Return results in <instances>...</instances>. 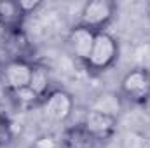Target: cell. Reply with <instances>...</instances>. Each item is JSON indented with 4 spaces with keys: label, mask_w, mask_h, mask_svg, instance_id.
<instances>
[{
    "label": "cell",
    "mask_w": 150,
    "mask_h": 148,
    "mask_svg": "<svg viewBox=\"0 0 150 148\" xmlns=\"http://www.w3.org/2000/svg\"><path fill=\"white\" fill-rule=\"evenodd\" d=\"M119 52H120V47H119L117 38L112 33H108L107 30L98 32L94 38L93 51L84 65L87 72L91 73H103L115 65V61L119 59Z\"/></svg>",
    "instance_id": "obj_1"
},
{
    "label": "cell",
    "mask_w": 150,
    "mask_h": 148,
    "mask_svg": "<svg viewBox=\"0 0 150 148\" xmlns=\"http://www.w3.org/2000/svg\"><path fill=\"white\" fill-rule=\"evenodd\" d=\"M120 96L133 105L143 106L150 101V70L133 68L120 80Z\"/></svg>",
    "instance_id": "obj_2"
},
{
    "label": "cell",
    "mask_w": 150,
    "mask_h": 148,
    "mask_svg": "<svg viewBox=\"0 0 150 148\" xmlns=\"http://www.w3.org/2000/svg\"><path fill=\"white\" fill-rule=\"evenodd\" d=\"M115 4L112 0H89L84 4L79 18V25L93 30V32H105L115 16Z\"/></svg>",
    "instance_id": "obj_3"
},
{
    "label": "cell",
    "mask_w": 150,
    "mask_h": 148,
    "mask_svg": "<svg viewBox=\"0 0 150 148\" xmlns=\"http://www.w3.org/2000/svg\"><path fill=\"white\" fill-rule=\"evenodd\" d=\"M75 108L74 96L63 89H54L49 91L42 101V111L44 117L54 124H63L67 122Z\"/></svg>",
    "instance_id": "obj_4"
},
{
    "label": "cell",
    "mask_w": 150,
    "mask_h": 148,
    "mask_svg": "<svg viewBox=\"0 0 150 148\" xmlns=\"http://www.w3.org/2000/svg\"><path fill=\"white\" fill-rule=\"evenodd\" d=\"M80 125L100 143V141L110 140L113 136V132L117 129V117L108 115L105 111L94 110V108H89L86 111Z\"/></svg>",
    "instance_id": "obj_5"
},
{
    "label": "cell",
    "mask_w": 150,
    "mask_h": 148,
    "mask_svg": "<svg viewBox=\"0 0 150 148\" xmlns=\"http://www.w3.org/2000/svg\"><path fill=\"white\" fill-rule=\"evenodd\" d=\"M32 68H33V65L21 59V58L7 61L2 66V82H4V85L11 92H18L21 89H26L28 84H30Z\"/></svg>",
    "instance_id": "obj_6"
},
{
    "label": "cell",
    "mask_w": 150,
    "mask_h": 148,
    "mask_svg": "<svg viewBox=\"0 0 150 148\" xmlns=\"http://www.w3.org/2000/svg\"><path fill=\"white\" fill-rule=\"evenodd\" d=\"M94 38H96V32L82 26V25H75L74 28L68 32V37H67V44L72 51L75 58L82 63L87 61L91 51H93V45H94Z\"/></svg>",
    "instance_id": "obj_7"
},
{
    "label": "cell",
    "mask_w": 150,
    "mask_h": 148,
    "mask_svg": "<svg viewBox=\"0 0 150 148\" xmlns=\"http://www.w3.org/2000/svg\"><path fill=\"white\" fill-rule=\"evenodd\" d=\"M61 147L63 148H98V141L82 125H75V127H68L63 132Z\"/></svg>",
    "instance_id": "obj_8"
},
{
    "label": "cell",
    "mask_w": 150,
    "mask_h": 148,
    "mask_svg": "<svg viewBox=\"0 0 150 148\" xmlns=\"http://www.w3.org/2000/svg\"><path fill=\"white\" fill-rule=\"evenodd\" d=\"M25 19L18 2L12 0H0V25L5 30H16Z\"/></svg>",
    "instance_id": "obj_9"
},
{
    "label": "cell",
    "mask_w": 150,
    "mask_h": 148,
    "mask_svg": "<svg viewBox=\"0 0 150 148\" xmlns=\"http://www.w3.org/2000/svg\"><path fill=\"white\" fill-rule=\"evenodd\" d=\"M28 89L37 96L38 99H40V98H45V94L49 92V72L45 70V66H42V65H33Z\"/></svg>",
    "instance_id": "obj_10"
},
{
    "label": "cell",
    "mask_w": 150,
    "mask_h": 148,
    "mask_svg": "<svg viewBox=\"0 0 150 148\" xmlns=\"http://www.w3.org/2000/svg\"><path fill=\"white\" fill-rule=\"evenodd\" d=\"M93 108L94 110H100V111H105V113L115 117V111L119 113V108H120L119 96H115V94H103V96H100V99L94 103Z\"/></svg>",
    "instance_id": "obj_11"
},
{
    "label": "cell",
    "mask_w": 150,
    "mask_h": 148,
    "mask_svg": "<svg viewBox=\"0 0 150 148\" xmlns=\"http://www.w3.org/2000/svg\"><path fill=\"white\" fill-rule=\"evenodd\" d=\"M32 148H63V147H61V141L59 140H56L54 136H47L45 134V136L37 138Z\"/></svg>",
    "instance_id": "obj_12"
},
{
    "label": "cell",
    "mask_w": 150,
    "mask_h": 148,
    "mask_svg": "<svg viewBox=\"0 0 150 148\" xmlns=\"http://www.w3.org/2000/svg\"><path fill=\"white\" fill-rule=\"evenodd\" d=\"M18 5H19L21 12L25 16H28V14H33L37 11L38 7L42 5V2L40 0H18Z\"/></svg>",
    "instance_id": "obj_13"
},
{
    "label": "cell",
    "mask_w": 150,
    "mask_h": 148,
    "mask_svg": "<svg viewBox=\"0 0 150 148\" xmlns=\"http://www.w3.org/2000/svg\"><path fill=\"white\" fill-rule=\"evenodd\" d=\"M16 98H18V101L19 103H25V105H32V103H35L38 101V98L26 87V89H21V91H18V92H12Z\"/></svg>",
    "instance_id": "obj_14"
},
{
    "label": "cell",
    "mask_w": 150,
    "mask_h": 148,
    "mask_svg": "<svg viewBox=\"0 0 150 148\" xmlns=\"http://www.w3.org/2000/svg\"><path fill=\"white\" fill-rule=\"evenodd\" d=\"M4 140L7 141V125L0 122V143H4Z\"/></svg>",
    "instance_id": "obj_15"
},
{
    "label": "cell",
    "mask_w": 150,
    "mask_h": 148,
    "mask_svg": "<svg viewBox=\"0 0 150 148\" xmlns=\"http://www.w3.org/2000/svg\"><path fill=\"white\" fill-rule=\"evenodd\" d=\"M4 35H5V28H4V26L0 25V40L4 38Z\"/></svg>",
    "instance_id": "obj_16"
}]
</instances>
